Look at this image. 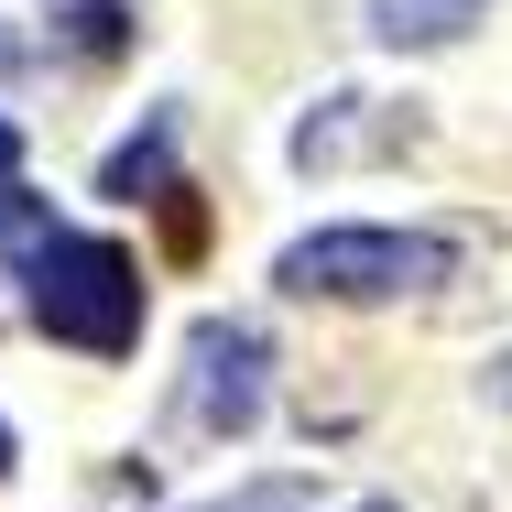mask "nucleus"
Segmentation results:
<instances>
[{"instance_id": "obj_1", "label": "nucleus", "mask_w": 512, "mask_h": 512, "mask_svg": "<svg viewBox=\"0 0 512 512\" xmlns=\"http://www.w3.org/2000/svg\"><path fill=\"white\" fill-rule=\"evenodd\" d=\"M33 316H44V338L88 349V360H120L142 338V262L120 240L55 229V240H33Z\"/></svg>"}, {"instance_id": "obj_2", "label": "nucleus", "mask_w": 512, "mask_h": 512, "mask_svg": "<svg viewBox=\"0 0 512 512\" xmlns=\"http://www.w3.org/2000/svg\"><path fill=\"white\" fill-rule=\"evenodd\" d=\"M284 295H338V306H382V295H425L447 284V240L425 229H316L273 262Z\"/></svg>"}, {"instance_id": "obj_3", "label": "nucleus", "mask_w": 512, "mask_h": 512, "mask_svg": "<svg viewBox=\"0 0 512 512\" xmlns=\"http://www.w3.org/2000/svg\"><path fill=\"white\" fill-rule=\"evenodd\" d=\"M262 393H273V338L251 316H207L186 338V425L197 436H251Z\"/></svg>"}, {"instance_id": "obj_4", "label": "nucleus", "mask_w": 512, "mask_h": 512, "mask_svg": "<svg viewBox=\"0 0 512 512\" xmlns=\"http://www.w3.org/2000/svg\"><path fill=\"white\" fill-rule=\"evenodd\" d=\"M491 0H371V33L382 44H458Z\"/></svg>"}, {"instance_id": "obj_5", "label": "nucleus", "mask_w": 512, "mask_h": 512, "mask_svg": "<svg viewBox=\"0 0 512 512\" xmlns=\"http://www.w3.org/2000/svg\"><path fill=\"white\" fill-rule=\"evenodd\" d=\"M142 186H164V120H153L142 142H120V153L99 164V197H131V207H142Z\"/></svg>"}, {"instance_id": "obj_6", "label": "nucleus", "mask_w": 512, "mask_h": 512, "mask_svg": "<svg viewBox=\"0 0 512 512\" xmlns=\"http://www.w3.org/2000/svg\"><path fill=\"white\" fill-rule=\"evenodd\" d=\"M109 44H120V11L88 0V11H77V55H109Z\"/></svg>"}, {"instance_id": "obj_7", "label": "nucleus", "mask_w": 512, "mask_h": 512, "mask_svg": "<svg viewBox=\"0 0 512 512\" xmlns=\"http://www.w3.org/2000/svg\"><path fill=\"white\" fill-rule=\"evenodd\" d=\"M11 164H22V131H11V120H0V186H11Z\"/></svg>"}, {"instance_id": "obj_8", "label": "nucleus", "mask_w": 512, "mask_h": 512, "mask_svg": "<svg viewBox=\"0 0 512 512\" xmlns=\"http://www.w3.org/2000/svg\"><path fill=\"white\" fill-rule=\"evenodd\" d=\"M11 66H22V44H11V33H0V77H11Z\"/></svg>"}, {"instance_id": "obj_9", "label": "nucleus", "mask_w": 512, "mask_h": 512, "mask_svg": "<svg viewBox=\"0 0 512 512\" xmlns=\"http://www.w3.org/2000/svg\"><path fill=\"white\" fill-rule=\"evenodd\" d=\"M0 469H11V425H0Z\"/></svg>"}, {"instance_id": "obj_10", "label": "nucleus", "mask_w": 512, "mask_h": 512, "mask_svg": "<svg viewBox=\"0 0 512 512\" xmlns=\"http://www.w3.org/2000/svg\"><path fill=\"white\" fill-rule=\"evenodd\" d=\"M371 512H382V502H371Z\"/></svg>"}]
</instances>
